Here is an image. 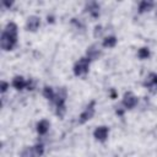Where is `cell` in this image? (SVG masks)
Masks as SVG:
<instances>
[{
  "instance_id": "7c38bea8",
  "label": "cell",
  "mask_w": 157,
  "mask_h": 157,
  "mask_svg": "<svg viewBox=\"0 0 157 157\" xmlns=\"http://www.w3.org/2000/svg\"><path fill=\"white\" fill-rule=\"evenodd\" d=\"M49 126H50V123H49L48 120H45V119H42V120L37 124V132H38L39 135H44V134L48 132Z\"/></svg>"
},
{
  "instance_id": "30bf717a",
  "label": "cell",
  "mask_w": 157,
  "mask_h": 157,
  "mask_svg": "<svg viewBox=\"0 0 157 157\" xmlns=\"http://www.w3.org/2000/svg\"><path fill=\"white\" fill-rule=\"evenodd\" d=\"M86 11L92 16V17H98L99 16V5L96 1H91L88 4H86Z\"/></svg>"
},
{
  "instance_id": "7a4b0ae2",
  "label": "cell",
  "mask_w": 157,
  "mask_h": 157,
  "mask_svg": "<svg viewBox=\"0 0 157 157\" xmlns=\"http://www.w3.org/2000/svg\"><path fill=\"white\" fill-rule=\"evenodd\" d=\"M66 97H67V92H66V88L65 87H60L58 88V92L55 93V98H54V103L56 105V115L59 118H63L65 112H66V108H65V101H66Z\"/></svg>"
},
{
  "instance_id": "4fadbf2b",
  "label": "cell",
  "mask_w": 157,
  "mask_h": 157,
  "mask_svg": "<svg viewBox=\"0 0 157 157\" xmlns=\"http://www.w3.org/2000/svg\"><path fill=\"white\" fill-rule=\"evenodd\" d=\"M153 5H155V4H153V1L144 0V1H141V2H140V5H139V12H140V13H144V12H147V11L152 10Z\"/></svg>"
},
{
  "instance_id": "d6986e66",
  "label": "cell",
  "mask_w": 157,
  "mask_h": 157,
  "mask_svg": "<svg viewBox=\"0 0 157 157\" xmlns=\"http://www.w3.org/2000/svg\"><path fill=\"white\" fill-rule=\"evenodd\" d=\"M102 33H103V27H102L101 25L96 26V27H94V32H93V36L97 38V37H99Z\"/></svg>"
},
{
  "instance_id": "603a6c76",
  "label": "cell",
  "mask_w": 157,
  "mask_h": 157,
  "mask_svg": "<svg viewBox=\"0 0 157 157\" xmlns=\"http://www.w3.org/2000/svg\"><path fill=\"white\" fill-rule=\"evenodd\" d=\"M118 109H117V114H119V115H123V113H124V110L123 109H120V107H117Z\"/></svg>"
},
{
  "instance_id": "ffe728a7",
  "label": "cell",
  "mask_w": 157,
  "mask_h": 157,
  "mask_svg": "<svg viewBox=\"0 0 157 157\" xmlns=\"http://www.w3.org/2000/svg\"><path fill=\"white\" fill-rule=\"evenodd\" d=\"M27 90H34V81L32 78L27 81Z\"/></svg>"
},
{
  "instance_id": "5b68a950",
  "label": "cell",
  "mask_w": 157,
  "mask_h": 157,
  "mask_svg": "<svg viewBox=\"0 0 157 157\" xmlns=\"http://www.w3.org/2000/svg\"><path fill=\"white\" fill-rule=\"evenodd\" d=\"M137 103V97L132 92H125L123 97V105L128 109H131L136 105Z\"/></svg>"
},
{
  "instance_id": "3957f363",
  "label": "cell",
  "mask_w": 157,
  "mask_h": 157,
  "mask_svg": "<svg viewBox=\"0 0 157 157\" xmlns=\"http://www.w3.org/2000/svg\"><path fill=\"white\" fill-rule=\"evenodd\" d=\"M90 63H91V60H90L87 56L80 58V59L75 63V65H74V74H75L76 76H81V75L87 74L88 67H90Z\"/></svg>"
},
{
  "instance_id": "6da1fadb",
  "label": "cell",
  "mask_w": 157,
  "mask_h": 157,
  "mask_svg": "<svg viewBox=\"0 0 157 157\" xmlns=\"http://www.w3.org/2000/svg\"><path fill=\"white\" fill-rule=\"evenodd\" d=\"M17 43V26L13 22H9L1 33L0 45L4 50H12Z\"/></svg>"
},
{
  "instance_id": "52a82bcc",
  "label": "cell",
  "mask_w": 157,
  "mask_h": 157,
  "mask_svg": "<svg viewBox=\"0 0 157 157\" xmlns=\"http://www.w3.org/2000/svg\"><path fill=\"white\" fill-rule=\"evenodd\" d=\"M86 55H87V58L90 60H96V59H98L102 55V50H101V48H99L98 44H92L91 47L87 48Z\"/></svg>"
},
{
  "instance_id": "2e32d148",
  "label": "cell",
  "mask_w": 157,
  "mask_h": 157,
  "mask_svg": "<svg viewBox=\"0 0 157 157\" xmlns=\"http://www.w3.org/2000/svg\"><path fill=\"white\" fill-rule=\"evenodd\" d=\"M32 147H33V151H34L36 157H42L43 156V153H44V146L42 144H37V145H34Z\"/></svg>"
},
{
  "instance_id": "8fae6325",
  "label": "cell",
  "mask_w": 157,
  "mask_h": 157,
  "mask_svg": "<svg viewBox=\"0 0 157 157\" xmlns=\"http://www.w3.org/2000/svg\"><path fill=\"white\" fill-rule=\"evenodd\" d=\"M12 86H13L16 90L21 91V90H23L25 87H27V81H26L22 76H15L13 80H12Z\"/></svg>"
},
{
  "instance_id": "44dd1931",
  "label": "cell",
  "mask_w": 157,
  "mask_h": 157,
  "mask_svg": "<svg viewBox=\"0 0 157 157\" xmlns=\"http://www.w3.org/2000/svg\"><path fill=\"white\" fill-rule=\"evenodd\" d=\"M7 87H9V83L7 82H5V81H1V86H0V90H1V92L4 93L6 90H7Z\"/></svg>"
},
{
  "instance_id": "cb8c5ba5",
  "label": "cell",
  "mask_w": 157,
  "mask_h": 157,
  "mask_svg": "<svg viewBox=\"0 0 157 157\" xmlns=\"http://www.w3.org/2000/svg\"><path fill=\"white\" fill-rule=\"evenodd\" d=\"M110 96H112V98H115L117 97V92L114 90H110Z\"/></svg>"
},
{
  "instance_id": "9c48e42d",
  "label": "cell",
  "mask_w": 157,
  "mask_h": 157,
  "mask_svg": "<svg viewBox=\"0 0 157 157\" xmlns=\"http://www.w3.org/2000/svg\"><path fill=\"white\" fill-rule=\"evenodd\" d=\"M144 86L147 87V88H150V90L157 88V74H155V72L148 74V76L144 81Z\"/></svg>"
},
{
  "instance_id": "e0dca14e",
  "label": "cell",
  "mask_w": 157,
  "mask_h": 157,
  "mask_svg": "<svg viewBox=\"0 0 157 157\" xmlns=\"http://www.w3.org/2000/svg\"><path fill=\"white\" fill-rule=\"evenodd\" d=\"M20 157H36L34 151H33V147H26V148H23V151L21 152V156Z\"/></svg>"
},
{
  "instance_id": "277c9868",
  "label": "cell",
  "mask_w": 157,
  "mask_h": 157,
  "mask_svg": "<svg viewBox=\"0 0 157 157\" xmlns=\"http://www.w3.org/2000/svg\"><path fill=\"white\" fill-rule=\"evenodd\" d=\"M94 107H96V102L94 101H91L90 104L85 108V110L80 114L78 117V124H85L86 121H88L93 115H94Z\"/></svg>"
},
{
  "instance_id": "d4e9b609",
  "label": "cell",
  "mask_w": 157,
  "mask_h": 157,
  "mask_svg": "<svg viewBox=\"0 0 157 157\" xmlns=\"http://www.w3.org/2000/svg\"><path fill=\"white\" fill-rule=\"evenodd\" d=\"M156 16H157V12H156Z\"/></svg>"
},
{
  "instance_id": "ac0fdd59",
  "label": "cell",
  "mask_w": 157,
  "mask_h": 157,
  "mask_svg": "<svg viewBox=\"0 0 157 157\" xmlns=\"http://www.w3.org/2000/svg\"><path fill=\"white\" fill-rule=\"evenodd\" d=\"M137 56L140 59H147L150 56V50L148 48H140L139 52H137Z\"/></svg>"
},
{
  "instance_id": "ba28073f",
  "label": "cell",
  "mask_w": 157,
  "mask_h": 157,
  "mask_svg": "<svg viewBox=\"0 0 157 157\" xmlns=\"http://www.w3.org/2000/svg\"><path fill=\"white\" fill-rule=\"evenodd\" d=\"M108 132H109V130H108L107 126H98V128H96L93 135H94V137H96L98 141H102V142H103V141L107 140Z\"/></svg>"
},
{
  "instance_id": "8992f818",
  "label": "cell",
  "mask_w": 157,
  "mask_h": 157,
  "mask_svg": "<svg viewBox=\"0 0 157 157\" xmlns=\"http://www.w3.org/2000/svg\"><path fill=\"white\" fill-rule=\"evenodd\" d=\"M40 26V18L38 16H29L26 21V29L31 32H36Z\"/></svg>"
},
{
  "instance_id": "7402d4cb",
  "label": "cell",
  "mask_w": 157,
  "mask_h": 157,
  "mask_svg": "<svg viewBox=\"0 0 157 157\" xmlns=\"http://www.w3.org/2000/svg\"><path fill=\"white\" fill-rule=\"evenodd\" d=\"M12 4H13L12 1H6V0H2V5H4V6H6V7H9V9L12 6Z\"/></svg>"
},
{
  "instance_id": "5bb4252c",
  "label": "cell",
  "mask_w": 157,
  "mask_h": 157,
  "mask_svg": "<svg viewBox=\"0 0 157 157\" xmlns=\"http://www.w3.org/2000/svg\"><path fill=\"white\" fill-rule=\"evenodd\" d=\"M115 44H117V38L114 36L105 37L103 39V43H102V45L105 47V48H113V47H115Z\"/></svg>"
},
{
  "instance_id": "9a60e30c",
  "label": "cell",
  "mask_w": 157,
  "mask_h": 157,
  "mask_svg": "<svg viewBox=\"0 0 157 157\" xmlns=\"http://www.w3.org/2000/svg\"><path fill=\"white\" fill-rule=\"evenodd\" d=\"M43 96L49 101H54V98H55V93L50 86H45L43 88Z\"/></svg>"
}]
</instances>
